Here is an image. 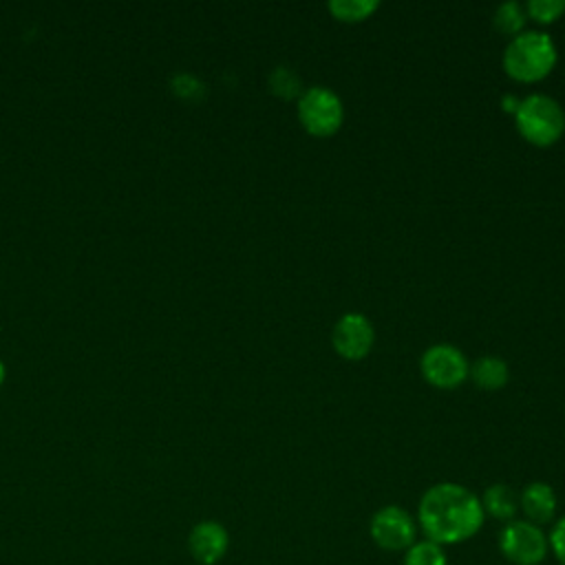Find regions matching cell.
<instances>
[{
  "label": "cell",
  "instance_id": "obj_1",
  "mask_svg": "<svg viewBox=\"0 0 565 565\" xmlns=\"http://www.w3.org/2000/svg\"><path fill=\"white\" fill-rule=\"evenodd\" d=\"M481 499L461 483L441 481L430 486L417 505V521L428 541L457 545L472 539L483 525Z\"/></svg>",
  "mask_w": 565,
  "mask_h": 565
},
{
  "label": "cell",
  "instance_id": "obj_2",
  "mask_svg": "<svg viewBox=\"0 0 565 565\" xmlns=\"http://www.w3.org/2000/svg\"><path fill=\"white\" fill-rule=\"evenodd\" d=\"M556 44L543 31L516 33L503 51V68L516 82H539L556 64Z\"/></svg>",
  "mask_w": 565,
  "mask_h": 565
},
{
  "label": "cell",
  "instance_id": "obj_3",
  "mask_svg": "<svg viewBox=\"0 0 565 565\" xmlns=\"http://www.w3.org/2000/svg\"><path fill=\"white\" fill-rule=\"evenodd\" d=\"M514 124L525 141L545 148L561 139L565 130V113L554 97L534 93L519 102L514 110Z\"/></svg>",
  "mask_w": 565,
  "mask_h": 565
},
{
  "label": "cell",
  "instance_id": "obj_4",
  "mask_svg": "<svg viewBox=\"0 0 565 565\" xmlns=\"http://www.w3.org/2000/svg\"><path fill=\"white\" fill-rule=\"evenodd\" d=\"M298 119L309 135L331 137L344 119L342 99L327 86H311L298 97Z\"/></svg>",
  "mask_w": 565,
  "mask_h": 565
},
{
  "label": "cell",
  "instance_id": "obj_5",
  "mask_svg": "<svg viewBox=\"0 0 565 565\" xmlns=\"http://www.w3.org/2000/svg\"><path fill=\"white\" fill-rule=\"evenodd\" d=\"M499 550L512 565H539L547 556V536L541 525L514 519L499 532Z\"/></svg>",
  "mask_w": 565,
  "mask_h": 565
},
{
  "label": "cell",
  "instance_id": "obj_6",
  "mask_svg": "<svg viewBox=\"0 0 565 565\" xmlns=\"http://www.w3.org/2000/svg\"><path fill=\"white\" fill-rule=\"evenodd\" d=\"M369 532L377 547L386 552H399V550H408L415 543L417 523L408 510L391 503L375 510L369 523Z\"/></svg>",
  "mask_w": 565,
  "mask_h": 565
},
{
  "label": "cell",
  "instance_id": "obj_7",
  "mask_svg": "<svg viewBox=\"0 0 565 565\" xmlns=\"http://www.w3.org/2000/svg\"><path fill=\"white\" fill-rule=\"evenodd\" d=\"M422 375L437 388H455L468 377V360L452 344H433L422 355Z\"/></svg>",
  "mask_w": 565,
  "mask_h": 565
},
{
  "label": "cell",
  "instance_id": "obj_8",
  "mask_svg": "<svg viewBox=\"0 0 565 565\" xmlns=\"http://www.w3.org/2000/svg\"><path fill=\"white\" fill-rule=\"evenodd\" d=\"M375 340L373 324L364 313L349 311L338 318L331 331V344L335 353L344 360H362L369 355Z\"/></svg>",
  "mask_w": 565,
  "mask_h": 565
},
{
  "label": "cell",
  "instance_id": "obj_9",
  "mask_svg": "<svg viewBox=\"0 0 565 565\" xmlns=\"http://www.w3.org/2000/svg\"><path fill=\"white\" fill-rule=\"evenodd\" d=\"M230 547V534L218 521H199L188 534V550L201 565H216Z\"/></svg>",
  "mask_w": 565,
  "mask_h": 565
},
{
  "label": "cell",
  "instance_id": "obj_10",
  "mask_svg": "<svg viewBox=\"0 0 565 565\" xmlns=\"http://www.w3.org/2000/svg\"><path fill=\"white\" fill-rule=\"evenodd\" d=\"M556 492L545 481H532L519 494V510H523L525 521L534 525L550 523L556 516Z\"/></svg>",
  "mask_w": 565,
  "mask_h": 565
},
{
  "label": "cell",
  "instance_id": "obj_11",
  "mask_svg": "<svg viewBox=\"0 0 565 565\" xmlns=\"http://www.w3.org/2000/svg\"><path fill=\"white\" fill-rule=\"evenodd\" d=\"M481 508L483 514H490L497 521L510 523L516 519L519 512V494L508 483H492L483 490Z\"/></svg>",
  "mask_w": 565,
  "mask_h": 565
},
{
  "label": "cell",
  "instance_id": "obj_12",
  "mask_svg": "<svg viewBox=\"0 0 565 565\" xmlns=\"http://www.w3.org/2000/svg\"><path fill=\"white\" fill-rule=\"evenodd\" d=\"M468 375L472 377V382L481 391H499V388H503L508 384L510 371H508V364L501 358H497V355H481V358H477L470 364Z\"/></svg>",
  "mask_w": 565,
  "mask_h": 565
},
{
  "label": "cell",
  "instance_id": "obj_13",
  "mask_svg": "<svg viewBox=\"0 0 565 565\" xmlns=\"http://www.w3.org/2000/svg\"><path fill=\"white\" fill-rule=\"evenodd\" d=\"M404 565H448V558H446L444 545L424 539V541H415L404 552Z\"/></svg>",
  "mask_w": 565,
  "mask_h": 565
},
{
  "label": "cell",
  "instance_id": "obj_14",
  "mask_svg": "<svg viewBox=\"0 0 565 565\" xmlns=\"http://www.w3.org/2000/svg\"><path fill=\"white\" fill-rule=\"evenodd\" d=\"M380 7L377 0H331L329 11L335 20L342 22H360L366 20Z\"/></svg>",
  "mask_w": 565,
  "mask_h": 565
},
{
  "label": "cell",
  "instance_id": "obj_15",
  "mask_svg": "<svg viewBox=\"0 0 565 565\" xmlns=\"http://www.w3.org/2000/svg\"><path fill=\"white\" fill-rule=\"evenodd\" d=\"M492 20H494L497 31H501V33L514 38V35L521 33V29H523V22H525V7H521V4L514 2V0L503 2V4L497 7Z\"/></svg>",
  "mask_w": 565,
  "mask_h": 565
},
{
  "label": "cell",
  "instance_id": "obj_16",
  "mask_svg": "<svg viewBox=\"0 0 565 565\" xmlns=\"http://www.w3.org/2000/svg\"><path fill=\"white\" fill-rule=\"evenodd\" d=\"M269 88H271V93H276L282 99H291V97L302 95L300 77L287 66H278L269 73Z\"/></svg>",
  "mask_w": 565,
  "mask_h": 565
},
{
  "label": "cell",
  "instance_id": "obj_17",
  "mask_svg": "<svg viewBox=\"0 0 565 565\" xmlns=\"http://www.w3.org/2000/svg\"><path fill=\"white\" fill-rule=\"evenodd\" d=\"M525 13L536 22L547 24L565 13V0H530L525 4Z\"/></svg>",
  "mask_w": 565,
  "mask_h": 565
},
{
  "label": "cell",
  "instance_id": "obj_18",
  "mask_svg": "<svg viewBox=\"0 0 565 565\" xmlns=\"http://www.w3.org/2000/svg\"><path fill=\"white\" fill-rule=\"evenodd\" d=\"M547 545L550 550L554 552L556 561L561 565H565V516H561L554 525H552V532L547 536Z\"/></svg>",
  "mask_w": 565,
  "mask_h": 565
},
{
  "label": "cell",
  "instance_id": "obj_19",
  "mask_svg": "<svg viewBox=\"0 0 565 565\" xmlns=\"http://www.w3.org/2000/svg\"><path fill=\"white\" fill-rule=\"evenodd\" d=\"M172 86L183 97H199L203 93V84L194 75H190V73H179L172 79Z\"/></svg>",
  "mask_w": 565,
  "mask_h": 565
},
{
  "label": "cell",
  "instance_id": "obj_20",
  "mask_svg": "<svg viewBox=\"0 0 565 565\" xmlns=\"http://www.w3.org/2000/svg\"><path fill=\"white\" fill-rule=\"evenodd\" d=\"M4 380V364H2V360H0V382Z\"/></svg>",
  "mask_w": 565,
  "mask_h": 565
}]
</instances>
